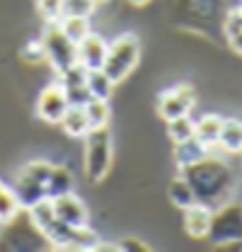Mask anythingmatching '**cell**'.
Wrapping results in <instances>:
<instances>
[{
	"instance_id": "1",
	"label": "cell",
	"mask_w": 242,
	"mask_h": 252,
	"mask_svg": "<svg viewBox=\"0 0 242 252\" xmlns=\"http://www.w3.org/2000/svg\"><path fill=\"white\" fill-rule=\"evenodd\" d=\"M182 175L186 177L196 201L206 204L213 211L220 209L223 204H228L233 196V185H235L233 170L228 167V162H223L220 158L211 156V153L204 160L184 167Z\"/></svg>"
},
{
	"instance_id": "2",
	"label": "cell",
	"mask_w": 242,
	"mask_h": 252,
	"mask_svg": "<svg viewBox=\"0 0 242 252\" xmlns=\"http://www.w3.org/2000/svg\"><path fill=\"white\" fill-rule=\"evenodd\" d=\"M138 59H141V44H138L136 34H121L112 44H107V56H104L102 70L117 85L126 75L133 73V68L138 65Z\"/></svg>"
},
{
	"instance_id": "3",
	"label": "cell",
	"mask_w": 242,
	"mask_h": 252,
	"mask_svg": "<svg viewBox=\"0 0 242 252\" xmlns=\"http://www.w3.org/2000/svg\"><path fill=\"white\" fill-rule=\"evenodd\" d=\"M85 172L92 182H102L112 167V133L109 128H90L85 133Z\"/></svg>"
},
{
	"instance_id": "4",
	"label": "cell",
	"mask_w": 242,
	"mask_h": 252,
	"mask_svg": "<svg viewBox=\"0 0 242 252\" xmlns=\"http://www.w3.org/2000/svg\"><path fill=\"white\" fill-rule=\"evenodd\" d=\"M41 44H44V54L46 61L51 63V68L56 73L68 70L70 65L78 63V51H75V41L59 27V22H46V30L41 34Z\"/></svg>"
},
{
	"instance_id": "5",
	"label": "cell",
	"mask_w": 242,
	"mask_h": 252,
	"mask_svg": "<svg viewBox=\"0 0 242 252\" xmlns=\"http://www.w3.org/2000/svg\"><path fill=\"white\" fill-rule=\"evenodd\" d=\"M209 238L215 245L242 243V206H233L230 201L213 211Z\"/></svg>"
},
{
	"instance_id": "6",
	"label": "cell",
	"mask_w": 242,
	"mask_h": 252,
	"mask_svg": "<svg viewBox=\"0 0 242 252\" xmlns=\"http://www.w3.org/2000/svg\"><path fill=\"white\" fill-rule=\"evenodd\" d=\"M194 102H196V94H194V88L189 83H180L170 90L160 94L157 99V114L170 122V119H177V117H184L194 109Z\"/></svg>"
},
{
	"instance_id": "7",
	"label": "cell",
	"mask_w": 242,
	"mask_h": 252,
	"mask_svg": "<svg viewBox=\"0 0 242 252\" xmlns=\"http://www.w3.org/2000/svg\"><path fill=\"white\" fill-rule=\"evenodd\" d=\"M68 107L70 104H68V97H65V90L60 83H51L49 88H44L36 99V114L46 124H60Z\"/></svg>"
},
{
	"instance_id": "8",
	"label": "cell",
	"mask_w": 242,
	"mask_h": 252,
	"mask_svg": "<svg viewBox=\"0 0 242 252\" xmlns=\"http://www.w3.org/2000/svg\"><path fill=\"white\" fill-rule=\"evenodd\" d=\"M51 201H54V211H56V219L68 223V225H75V228L88 225V220H90L88 206H85L73 191L60 194V196L51 199Z\"/></svg>"
},
{
	"instance_id": "9",
	"label": "cell",
	"mask_w": 242,
	"mask_h": 252,
	"mask_svg": "<svg viewBox=\"0 0 242 252\" xmlns=\"http://www.w3.org/2000/svg\"><path fill=\"white\" fill-rule=\"evenodd\" d=\"M75 51H78V63L83 68H102L104 65V56H107V41L99 36V34H88L85 39H80L75 44Z\"/></svg>"
},
{
	"instance_id": "10",
	"label": "cell",
	"mask_w": 242,
	"mask_h": 252,
	"mask_svg": "<svg viewBox=\"0 0 242 252\" xmlns=\"http://www.w3.org/2000/svg\"><path fill=\"white\" fill-rule=\"evenodd\" d=\"M211 220H213V209H209L206 204L194 201L191 206L184 209V230H186V235H191L196 240L209 238Z\"/></svg>"
},
{
	"instance_id": "11",
	"label": "cell",
	"mask_w": 242,
	"mask_h": 252,
	"mask_svg": "<svg viewBox=\"0 0 242 252\" xmlns=\"http://www.w3.org/2000/svg\"><path fill=\"white\" fill-rule=\"evenodd\" d=\"M12 189H15V196H17V201H20L22 209H30V206L36 204V201L46 199V187H44L39 180H34L31 175H27L25 170L17 172Z\"/></svg>"
},
{
	"instance_id": "12",
	"label": "cell",
	"mask_w": 242,
	"mask_h": 252,
	"mask_svg": "<svg viewBox=\"0 0 242 252\" xmlns=\"http://www.w3.org/2000/svg\"><path fill=\"white\" fill-rule=\"evenodd\" d=\"M209 153H211V148L206 143H201L196 136H191V138H186L182 143H175V162H177L180 170L199 162V160H204Z\"/></svg>"
},
{
	"instance_id": "13",
	"label": "cell",
	"mask_w": 242,
	"mask_h": 252,
	"mask_svg": "<svg viewBox=\"0 0 242 252\" xmlns=\"http://www.w3.org/2000/svg\"><path fill=\"white\" fill-rule=\"evenodd\" d=\"M218 146L228 153H242V122L238 119H223Z\"/></svg>"
},
{
	"instance_id": "14",
	"label": "cell",
	"mask_w": 242,
	"mask_h": 252,
	"mask_svg": "<svg viewBox=\"0 0 242 252\" xmlns=\"http://www.w3.org/2000/svg\"><path fill=\"white\" fill-rule=\"evenodd\" d=\"M220 126H223V117H218V114H206V117H201V119L196 122V126H194V136H196L201 143H206L209 148H213V146H218Z\"/></svg>"
},
{
	"instance_id": "15",
	"label": "cell",
	"mask_w": 242,
	"mask_h": 252,
	"mask_svg": "<svg viewBox=\"0 0 242 252\" xmlns=\"http://www.w3.org/2000/svg\"><path fill=\"white\" fill-rule=\"evenodd\" d=\"M60 126H63V131H65L68 136H85V133L90 131V122H88L85 107L70 104L68 112L63 114V119H60Z\"/></svg>"
},
{
	"instance_id": "16",
	"label": "cell",
	"mask_w": 242,
	"mask_h": 252,
	"mask_svg": "<svg viewBox=\"0 0 242 252\" xmlns=\"http://www.w3.org/2000/svg\"><path fill=\"white\" fill-rule=\"evenodd\" d=\"M73 185H75V180H73L70 170L63 167V165H54L51 177L46 182V196L49 199H56L60 194H68V191H73Z\"/></svg>"
},
{
	"instance_id": "17",
	"label": "cell",
	"mask_w": 242,
	"mask_h": 252,
	"mask_svg": "<svg viewBox=\"0 0 242 252\" xmlns=\"http://www.w3.org/2000/svg\"><path fill=\"white\" fill-rule=\"evenodd\" d=\"M30 211V223L34 230H39V233H44L46 228H49V223L56 219V211H54V201L46 196V199H41V201H36L34 206L27 209Z\"/></svg>"
},
{
	"instance_id": "18",
	"label": "cell",
	"mask_w": 242,
	"mask_h": 252,
	"mask_svg": "<svg viewBox=\"0 0 242 252\" xmlns=\"http://www.w3.org/2000/svg\"><path fill=\"white\" fill-rule=\"evenodd\" d=\"M88 90L92 99H109V94L114 90V80L102 68H92L88 70Z\"/></svg>"
},
{
	"instance_id": "19",
	"label": "cell",
	"mask_w": 242,
	"mask_h": 252,
	"mask_svg": "<svg viewBox=\"0 0 242 252\" xmlns=\"http://www.w3.org/2000/svg\"><path fill=\"white\" fill-rule=\"evenodd\" d=\"M22 206L15 196V189L0 180V223H12L20 216Z\"/></svg>"
},
{
	"instance_id": "20",
	"label": "cell",
	"mask_w": 242,
	"mask_h": 252,
	"mask_svg": "<svg viewBox=\"0 0 242 252\" xmlns=\"http://www.w3.org/2000/svg\"><path fill=\"white\" fill-rule=\"evenodd\" d=\"M167 194H170V201H172L177 209H182V211L196 201V196H194V191H191V187H189V182H186L184 175H177V177L170 182Z\"/></svg>"
},
{
	"instance_id": "21",
	"label": "cell",
	"mask_w": 242,
	"mask_h": 252,
	"mask_svg": "<svg viewBox=\"0 0 242 252\" xmlns=\"http://www.w3.org/2000/svg\"><path fill=\"white\" fill-rule=\"evenodd\" d=\"M59 27L65 32V34H68V36H70V39H73L75 44H78L80 39H85V36L90 34V17L63 15V17L59 20Z\"/></svg>"
},
{
	"instance_id": "22",
	"label": "cell",
	"mask_w": 242,
	"mask_h": 252,
	"mask_svg": "<svg viewBox=\"0 0 242 252\" xmlns=\"http://www.w3.org/2000/svg\"><path fill=\"white\" fill-rule=\"evenodd\" d=\"M90 128H104L109 126V99H90L85 104Z\"/></svg>"
},
{
	"instance_id": "23",
	"label": "cell",
	"mask_w": 242,
	"mask_h": 252,
	"mask_svg": "<svg viewBox=\"0 0 242 252\" xmlns=\"http://www.w3.org/2000/svg\"><path fill=\"white\" fill-rule=\"evenodd\" d=\"M194 126H196V122L189 114H184V117H177V119H170L167 122V133H170V138L175 143H182V141H186V138L194 136Z\"/></svg>"
},
{
	"instance_id": "24",
	"label": "cell",
	"mask_w": 242,
	"mask_h": 252,
	"mask_svg": "<svg viewBox=\"0 0 242 252\" xmlns=\"http://www.w3.org/2000/svg\"><path fill=\"white\" fill-rule=\"evenodd\" d=\"M94 7H97V0H63V15L90 17L92 12H94Z\"/></svg>"
},
{
	"instance_id": "25",
	"label": "cell",
	"mask_w": 242,
	"mask_h": 252,
	"mask_svg": "<svg viewBox=\"0 0 242 252\" xmlns=\"http://www.w3.org/2000/svg\"><path fill=\"white\" fill-rule=\"evenodd\" d=\"M36 10L46 22H59L63 15V0H36Z\"/></svg>"
},
{
	"instance_id": "26",
	"label": "cell",
	"mask_w": 242,
	"mask_h": 252,
	"mask_svg": "<svg viewBox=\"0 0 242 252\" xmlns=\"http://www.w3.org/2000/svg\"><path fill=\"white\" fill-rule=\"evenodd\" d=\"M22 170H25L27 175H31L34 180H39V182L46 187V182H49V177H51L54 165H51V162H46V160H31V162H27Z\"/></svg>"
},
{
	"instance_id": "27",
	"label": "cell",
	"mask_w": 242,
	"mask_h": 252,
	"mask_svg": "<svg viewBox=\"0 0 242 252\" xmlns=\"http://www.w3.org/2000/svg\"><path fill=\"white\" fill-rule=\"evenodd\" d=\"M63 90H65V97H68V104H75V107H85L92 99L90 90H88V83L70 85V88H63Z\"/></svg>"
},
{
	"instance_id": "28",
	"label": "cell",
	"mask_w": 242,
	"mask_h": 252,
	"mask_svg": "<svg viewBox=\"0 0 242 252\" xmlns=\"http://www.w3.org/2000/svg\"><path fill=\"white\" fill-rule=\"evenodd\" d=\"M223 30H225V36H233V34H238V32L242 30V5L233 7V10H228Z\"/></svg>"
},
{
	"instance_id": "29",
	"label": "cell",
	"mask_w": 242,
	"mask_h": 252,
	"mask_svg": "<svg viewBox=\"0 0 242 252\" xmlns=\"http://www.w3.org/2000/svg\"><path fill=\"white\" fill-rule=\"evenodd\" d=\"M22 59H25L27 63H41V61H46V54H44V44H41V39L30 41V44L22 49Z\"/></svg>"
},
{
	"instance_id": "30",
	"label": "cell",
	"mask_w": 242,
	"mask_h": 252,
	"mask_svg": "<svg viewBox=\"0 0 242 252\" xmlns=\"http://www.w3.org/2000/svg\"><path fill=\"white\" fill-rule=\"evenodd\" d=\"M119 250H148V245L136 240V238H128V240H121L119 243Z\"/></svg>"
},
{
	"instance_id": "31",
	"label": "cell",
	"mask_w": 242,
	"mask_h": 252,
	"mask_svg": "<svg viewBox=\"0 0 242 252\" xmlns=\"http://www.w3.org/2000/svg\"><path fill=\"white\" fill-rule=\"evenodd\" d=\"M228 44H230V49H233L235 54L242 56V30L238 32V34H233V36H228Z\"/></svg>"
},
{
	"instance_id": "32",
	"label": "cell",
	"mask_w": 242,
	"mask_h": 252,
	"mask_svg": "<svg viewBox=\"0 0 242 252\" xmlns=\"http://www.w3.org/2000/svg\"><path fill=\"white\" fill-rule=\"evenodd\" d=\"M133 5H146V2H151V0H131Z\"/></svg>"
},
{
	"instance_id": "33",
	"label": "cell",
	"mask_w": 242,
	"mask_h": 252,
	"mask_svg": "<svg viewBox=\"0 0 242 252\" xmlns=\"http://www.w3.org/2000/svg\"><path fill=\"white\" fill-rule=\"evenodd\" d=\"M97 2H99V0H97Z\"/></svg>"
}]
</instances>
